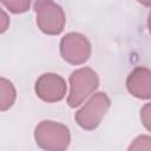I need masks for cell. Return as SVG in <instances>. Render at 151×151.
Returning a JSON list of instances; mask_svg holds the SVG:
<instances>
[{
    "mask_svg": "<svg viewBox=\"0 0 151 151\" xmlns=\"http://www.w3.org/2000/svg\"><path fill=\"white\" fill-rule=\"evenodd\" d=\"M34 140L44 151H66L71 143V132L63 123L42 120L34 129Z\"/></svg>",
    "mask_w": 151,
    "mask_h": 151,
    "instance_id": "obj_1",
    "label": "cell"
},
{
    "mask_svg": "<svg viewBox=\"0 0 151 151\" xmlns=\"http://www.w3.org/2000/svg\"><path fill=\"white\" fill-rule=\"evenodd\" d=\"M70 92L67 104L70 107L81 105L99 86V77L91 67H81L73 71L68 78Z\"/></svg>",
    "mask_w": 151,
    "mask_h": 151,
    "instance_id": "obj_2",
    "label": "cell"
},
{
    "mask_svg": "<svg viewBox=\"0 0 151 151\" xmlns=\"http://www.w3.org/2000/svg\"><path fill=\"white\" fill-rule=\"evenodd\" d=\"M110 106L111 100L109 96L105 92H96L76 112L74 119L81 129L86 131L96 130L100 125Z\"/></svg>",
    "mask_w": 151,
    "mask_h": 151,
    "instance_id": "obj_3",
    "label": "cell"
},
{
    "mask_svg": "<svg viewBox=\"0 0 151 151\" xmlns=\"http://www.w3.org/2000/svg\"><path fill=\"white\" fill-rule=\"evenodd\" d=\"M35 20L39 29L47 35L60 34L66 24L64 9L51 0H38L33 4Z\"/></svg>",
    "mask_w": 151,
    "mask_h": 151,
    "instance_id": "obj_4",
    "label": "cell"
},
{
    "mask_svg": "<svg viewBox=\"0 0 151 151\" xmlns=\"http://www.w3.org/2000/svg\"><path fill=\"white\" fill-rule=\"evenodd\" d=\"M61 58L71 65H81L88 60L92 52V46L88 39L78 32L65 34L59 45Z\"/></svg>",
    "mask_w": 151,
    "mask_h": 151,
    "instance_id": "obj_5",
    "label": "cell"
},
{
    "mask_svg": "<svg viewBox=\"0 0 151 151\" xmlns=\"http://www.w3.org/2000/svg\"><path fill=\"white\" fill-rule=\"evenodd\" d=\"M34 91L39 99L45 103H57L65 98L67 85L65 79L52 72L38 77L34 84Z\"/></svg>",
    "mask_w": 151,
    "mask_h": 151,
    "instance_id": "obj_6",
    "label": "cell"
},
{
    "mask_svg": "<svg viewBox=\"0 0 151 151\" xmlns=\"http://www.w3.org/2000/svg\"><path fill=\"white\" fill-rule=\"evenodd\" d=\"M126 88L130 94L138 99L151 98V71L145 66H137L126 78Z\"/></svg>",
    "mask_w": 151,
    "mask_h": 151,
    "instance_id": "obj_7",
    "label": "cell"
},
{
    "mask_svg": "<svg viewBox=\"0 0 151 151\" xmlns=\"http://www.w3.org/2000/svg\"><path fill=\"white\" fill-rule=\"evenodd\" d=\"M17 99V90L13 83L4 77H0V112L9 110Z\"/></svg>",
    "mask_w": 151,
    "mask_h": 151,
    "instance_id": "obj_8",
    "label": "cell"
},
{
    "mask_svg": "<svg viewBox=\"0 0 151 151\" xmlns=\"http://www.w3.org/2000/svg\"><path fill=\"white\" fill-rule=\"evenodd\" d=\"M1 5H4L9 12L14 13V14H19V13H25L28 11L29 6H31V1L29 0H4L0 2Z\"/></svg>",
    "mask_w": 151,
    "mask_h": 151,
    "instance_id": "obj_9",
    "label": "cell"
},
{
    "mask_svg": "<svg viewBox=\"0 0 151 151\" xmlns=\"http://www.w3.org/2000/svg\"><path fill=\"white\" fill-rule=\"evenodd\" d=\"M126 151H151V137L149 134H140L136 137Z\"/></svg>",
    "mask_w": 151,
    "mask_h": 151,
    "instance_id": "obj_10",
    "label": "cell"
},
{
    "mask_svg": "<svg viewBox=\"0 0 151 151\" xmlns=\"http://www.w3.org/2000/svg\"><path fill=\"white\" fill-rule=\"evenodd\" d=\"M140 120L145 129L149 131L150 130V122H151V104L147 103L145 104L142 110H140Z\"/></svg>",
    "mask_w": 151,
    "mask_h": 151,
    "instance_id": "obj_11",
    "label": "cell"
},
{
    "mask_svg": "<svg viewBox=\"0 0 151 151\" xmlns=\"http://www.w3.org/2000/svg\"><path fill=\"white\" fill-rule=\"evenodd\" d=\"M9 27V17L0 6V34L5 33Z\"/></svg>",
    "mask_w": 151,
    "mask_h": 151,
    "instance_id": "obj_12",
    "label": "cell"
}]
</instances>
